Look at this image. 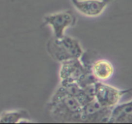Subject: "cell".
Masks as SVG:
<instances>
[{
  "label": "cell",
  "mask_w": 132,
  "mask_h": 124,
  "mask_svg": "<svg viewBox=\"0 0 132 124\" xmlns=\"http://www.w3.org/2000/svg\"><path fill=\"white\" fill-rule=\"evenodd\" d=\"M46 49L50 57L59 63L72 59H81L84 55V50L79 41L66 35L61 39L54 37L50 39Z\"/></svg>",
  "instance_id": "cell-2"
},
{
  "label": "cell",
  "mask_w": 132,
  "mask_h": 124,
  "mask_svg": "<svg viewBox=\"0 0 132 124\" xmlns=\"http://www.w3.org/2000/svg\"><path fill=\"white\" fill-rule=\"evenodd\" d=\"M82 105L59 84L48 104L49 112L55 121L61 123H82Z\"/></svg>",
  "instance_id": "cell-1"
},
{
  "label": "cell",
  "mask_w": 132,
  "mask_h": 124,
  "mask_svg": "<svg viewBox=\"0 0 132 124\" xmlns=\"http://www.w3.org/2000/svg\"><path fill=\"white\" fill-rule=\"evenodd\" d=\"M108 123H132V100L114 107Z\"/></svg>",
  "instance_id": "cell-9"
},
{
  "label": "cell",
  "mask_w": 132,
  "mask_h": 124,
  "mask_svg": "<svg viewBox=\"0 0 132 124\" xmlns=\"http://www.w3.org/2000/svg\"><path fill=\"white\" fill-rule=\"evenodd\" d=\"M61 82H77L81 87L92 84L97 81L92 75L90 67L81 59H72L60 63Z\"/></svg>",
  "instance_id": "cell-3"
},
{
  "label": "cell",
  "mask_w": 132,
  "mask_h": 124,
  "mask_svg": "<svg viewBox=\"0 0 132 124\" xmlns=\"http://www.w3.org/2000/svg\"><path fill=\"white\" fill-rule=\"evenodd\" d=\"M43 21L44 24L52 28L54 37L61 39L65 36L68 28L76 25L77 18L72 12L63 10L45 15Z\"/></svg>",
  "instance_id": "cell-5"
},
{
  "label": "cell",
  "mask_w": 132,
  "mask_h": 124,
  "mask_svg": "<svg viewBox=\"0 0 132 124\" xmlns=\"http://www.w3.org/2000/svg\"><path fill=\"white\" fill-rule=\"evenodd\" d=\"M112 109L103 108L94 99L82 108V123H108Z\"/></svg>",
  "instance_id": "cell-6"
},
{
  "label": "cell",
  "mask_w": 132,
  "mask_h": 124,
  "mask_svg": "<svg viewBox=\"0 0 132 124\" xmlns=\"http://www.w3.org/2000/svg\"><path fill=\"white\" fill-rule=\"evenodd\" d=\"M131 90H120L103 81H97L94 83V97L103 108L113 109L119 104L122 96Z\"/></svg>",
  "instance_id": "cell-4"
},
{
  "label": "cell",
  "mask_w": 132,
  "mask_h": 124,
  "mask_svg": "<svg viewBox=\"0 0 132 124\" xmlns=\"http://www.w3.org/2000/svg\"><path fill=\"white\" fill-rule=\"evenodd\" d=\"M92 75L96 81H106L110 79L114 74L115 69L113 64L107 59H98L90 66Z\"/></svg>",
  "instance_id": "cell-8"
},
{
  "label": "cell",
  "mask_w": 132,
  "mask_h": 124,
  "mask_svg": "<svg viewBox=\"0 0 132 124\" xmlns=\"http://www.w3.org/2000/svg\"><path fill=\"white\" fill-rule=\"evenodd\" d=\"M74 8L81 15L97 17L105 11L113 0H70Z\"/></svg>",
  "instance_id": "cell-7"
},
{
  "label": "cell",
  "mask_w": 132,
  "mask_h": 124,
  "mask_svg": "<svg viewBox=\"0 0 132 124\" xmlns=\"http://www.w3.org/2000/svg\"><path fill=\"white\" fill-rule=\"evenodd\" d=\"M29 113L23 109L4 111L0 114V123H32Z\"/></svg>",
  "instance_id": "cell-10"
}]
</instances>
